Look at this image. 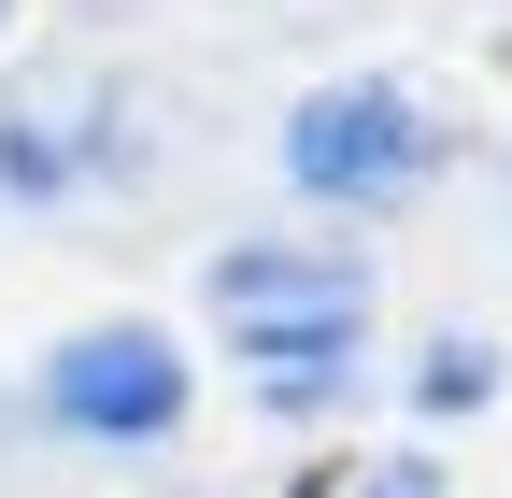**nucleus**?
Returning a JSON list of instances; mask_svg holds the SVG:
<instances>
[{
  "label": "nucleus",
  "instance_id": "1",
  "mask_svg": "<svg viewBox=\"0 0 512 498\" xmlns=\"http://www.w3.org/2000/svg\"><path fill=\"white\" fill-rule=\"evenodd\" d=\"M214 328H228V356L256 370L271 413H313V399L356 385L370 271L328 257V242H242V257H214Z\"/></svg>",
  "mask_w": 512,
  "mask_h": 498
},
{
  "label": "nucleus",
  "instance_id": "2",
  "mask_svg": "<svg viewBox=\"0 0 512 498\" xmlns=\"http://www.w3.org/2000/svg\"><path fill=\"white\" fill-rule=\"evenodd\" d=\"M427 157H441V114L413 86H313L285 114V185H299V200H342V214L413 200Z\"/></svg>",
  "mask_w": 512,
  "mask_h": 498
},
{
  "label": "nucleus",
  "instance_id": "3",
  "mask_svg": "<svg viewBox=\"0 0 512 498\" xmlns=\"http://www.w3.org/2000/svg\"><path fill=\"white\" fill-rule=\"evenodd\" d=\"M185 342L171 328H143V314H114V328H72L43 356V413L72 427V442H171L185 427Z\"/></svg>",
  "mask_w": 512,
  "mask_h": 498
},
{
  "label": "nucleus",
  "instance_id": "4",
  "mask_svg": "<svg viewBox=\"0 0 512 498\" xmlns=\"http://www.w3.org/2000/svg\"><path fill=\"white\" fill-rule=\"evenodd\" d=\"M128 129H114V86L100 72H43L15 114H0V185H29V200H72L86 171H114Z\"/></svg>",
  "mask_w": 512,
  "mask_h": 498
},
{
  "label": "nucleus",
  "instance_id": "5",
  "mask_svg": "<svg viewBox=\"0 0 512 498\" xmlns=\"http://www.w3.org/2000/svg\"><path fill=\"white\" fill-rule=\"evenodd\" d=\"M456 399H484V356H470V342H441V356H427V413H456Z\"/></svg>",
  "mask_w": 512,
  "mask_h": 498
},
{
  "label": "nucleus",
  "instance_id": "6",
  "mask_svg": "<svg viewBox=\"0 0 512 498\" xmlns=\"http://www.w3.org/2000/svg\"><path fill=\"white\" fill-rule=\"evenodd\" d=\"M356 498H441V470H427V456H399V470H370Z\"/></svg>",
  "mask_w": 512,
  "mask_h": 498
}]
</instances>
